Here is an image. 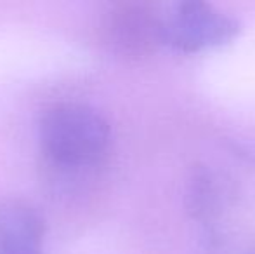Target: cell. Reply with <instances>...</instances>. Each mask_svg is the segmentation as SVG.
<instances>
[{"label": "cell", "instance_id": "obj_1", "mask_svg": "<svg viewBox=\"0 0 255 254\" xmlns=\"http://www.w3.org/2000/svg\"><path fill=\"white\" fill-rule=\"evenodd\" d=\"M38 134L44 152L63 169L101 162L111 143V127L101 112L82 103L54 105L42 115Z\"/></svg>", "mask_w": 255, "mask_h": 254}, {"label": "cell", "instance_id": "obj_4", "mask_svg": "<svg viewBox=\"0 0 255 254\" xmlns=\"http://www.w3.org/2000/svg\"><path fill=\"white\" fill-rule=\"evenodd\" d=\"M45 220L21 199H0V254H44Z\"/></svg>", "mask_w": 255, "mask_h": 254}, {"label": "cell", "instance_id": "obj_5", "mask_svg": "<svg viewBox=\"0 0 255 254\" xmlns=\"http://www.w3.org/2000/svg\"><path fill=\"white\" fill-rule=\"evenodd\" d=\"M189 199H191V211L198 216H208L212 213V202H214V195H212V183L210 178L205 171L195 174L191 183V190H189Z\"/></svg>", "mask_w": 255, "mask_h": 254}, {"label": "cell", "instance_id": "obj_3", "mask_svg": "<svg viewBox=\"0 0 255 254\" xmlns=\"http://www.w3.org/2000/svg\"><path fill=\"white\" fill-rule=\"evenodd\" d=\"M163 16L139 3L118 5L104 21V42L122 58H139L161 44Z\"/></svg>", "mask_w": 255, "mask_h": 254}, {"label": "cell", "instance_id": "obj_2", "mask_svg": "<svg viewBox=\"0 0 255 254\" xmlns=\"http://www.w3.org/2000/svg\"><path fill=\"white\" fill-rule=\"evenodd\" d=\"M240 23L202 0H186L161 21V45L184 52L215 47L238 35Z\"/></svg>", "mask_w": 255, "mask_h": 254}]
</instances>
